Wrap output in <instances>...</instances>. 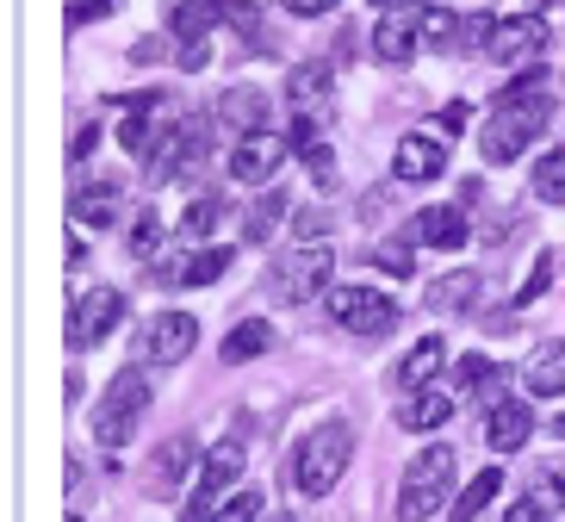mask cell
Segmentation results:
<instances>
[{
	"label": "cell",
	"mask_w": 565,
	"mask_h": 522,
	"mask_svg": "<svg viewBox=\"0 0 565 522\" xmlns=\"http://www.w3.org/2000/svg\"><path fill=\"white\" fill-rule=\"evenodd\" d=\"M349 460H354V423L330 417V423H317L305 441H292V455L280 460V486L305 491V498H330L342 486Z\"/></svg>",
	"instance_id": "1"
},
{
	"label": "cell",
	"mask_w": 565,
	"mask_h": 522,
	"mask_svg": "<svg viewBox=\"0 0 565 522\" xmlns=\"http://www.w3.org/2000/svg\"><path fill=\"white\" fill-rule=\"evenodd\" d=\"M454 472H460V460H454L448 441H435V448H423V455L404 467V486H398V522H429L435 510L454 498Z\"/></svg>",
	"instance_id": "2"
},
{
	"label": "cell",
	"mask_w": 565,
	"mask_h": 522,
	"mask_svg": "<svg viewBox=\"0 0 565 522\" xmlns=\"http://www.w3.org/2000/svg\"><path fill=\"white\" fill-rule=\"evenodd\" d=\"M286 100H292V150H305V143H317V131L335 118V75L330 63H292V75H286Z\"/></svg>",
	"instance_id": "3"
},
{
	"label": "cell",
	"mask_w": 565,
	"mask_h": 522,
	"mask_svg": "<svg viewBox=\"0 0 565 522\" xmlns=\"http://www.w3.org/2000/svg\"><path fill=\"white\" fill-rule=\"evenodd\" d=\"M150 380L137 367H125V373H113V386H106V398H100V411H94V441L100 448H125V441L137 436V423H143V411H150Z\"/></svg>",
	"instance_id": "4"
},
{
	"label": "cell",
	"mask_w": 565,
	"mask_h": 522,
	"mask_svg": "<svg viewBox=\"0 0 565 522\" xmlns=\"http://www.w3.org/2000/svg\"><path fill=\"white\" fill-rule=\"evenodd\" d=\"M243 455H249V436H243V429L217 441L212 455H205L200 479H193V491H186L181 522H212V498H217V491H231V486H236V472H243Z\"/></svg>",
	"instance_id": "5"
},
{
	"label": "cell",
	"mask_w": 565,
	"mask_h": 522,
	"mask_svg": "<svg viewBox=\"0 0 565 522\" xmlns=\"http://www.w3.org/2000/svg\"><path fill=\"white\" fill-rule=\"evenodd\" d=\"M205 150H212V125H205L200 113H186L181 125H174L162 143H156V156H150V187H168V181H181L186 169H200Z\"/></svg>",
	"instance_id": "6"
},
{
	"label": "cell",
	"mask_w": 565,
	"mask_h": 522,
	"mask_svg": "<svg viewBox=\"0 0 565 522\" xmlns=\"http://www.w3.org/2000/svg\"><path fill=\"white\" fill-rule=\"evenodd\" d=\"M547 113H553V106H529V113H491V125H484V137H479V156L491 162V169H510L515 156H522L534 137L547 131Z\"/></svg>",
	"instance_id": "7"
},
{
	"label": "cell",
	"mask_w": 565,
	"mask_h": 522,
	"mask_svg": "<svg viewBox=\"0 0 565 522\" xmlns=\"http://www.w3.org/2000/svg\"><path fill=\"white\" fill-rule=\"evenodd\" d=\"M547 44H553V25H547V13H515V19H498V38H491V63H503V68H534L541 56H547Z\"/></svg>",
	"instance_id": "8"
},
{
	"label": "cell",
	"mask_w": 565,
	"mask_h": 522,
	"mask_svg": "<svg viewBox=\"0 0 565 522\" xmlns=\"http://www.w3.org/2000/svg\"><path fill=\"white\" fill-rule=\"evenodd\" d=\"M181 118H186V113H174V100H168V94H143V100H131V113H125V125H118V143L150 162L156 143H162V137L174 131Z\"/></svg>",
	"instance_id": "9"
},
{
	"label": "cell",
	"mask_w": 565,
	"mask_h": 522,
	"mask_svg": "<svg viewBox=\"0 0 565 522\" xmlns=\"http://www.w3.org/2000/svg\"><path fill=\"white\" fill-rule=\"evenodd\" d=\"M330 318L342 323V330H354V337H380V330L398 323V305L385 299V292H373V287H335L330 292Z\"/></svg>",
	"instance_id": "10"
},
{
	"label": "cell",
	"mask_w": 565,
	"mask_h": 522,
	"mask_svg": "<svg viewBox=\"0 0 565 522\" xmlns=\"http://www.w3.org/2000/svg\"><path fill=\"white\" fill-rule=\"evenodd\" d=\"M200 349V318L193 311H162V318L143 323V361L150 367H174Z\"/></svg>",
	"instance_id": "11"
},
{
	"label": "cell",
	"mask_w": 565,
	"mask_h": 522,
	"mask_svg": "<svg viewBox=\"0 0 565 522\" xmlns=\"http://www.w3.org/2000/svg\"><path fill=\"white\" fill-rule=\"evenodd\" d=\"M286 156H292V137H286V131L236 137V150H231V181H236V187H262L267 174L286 162Z\"/></svg>",
	"instance_id": "12"
},
{
	"label": "cell",
	"mask_w": 565,
	"mask_h": 522,
	"mask_svg": "<svg viewBox=\"0 0 565 522\" xmlns=\"http://www.w3.org/2000/svg\"><path fill=\"white\" fill-rule=\"evenodd\" d=\"M118 318H125V292H118V287H94L87 299H75V311H68V349L106 342Z\"/></svg>",
	"instance_id": "13"
},
{
	"label": "cell",
	"mask_w": 565,
	"mask_h": 522,
	"mask_svg": "<svg viewBox=\"0 0 565 522\" xmlns=\"http://www.w3.org/2000/svg\"><path fill=\"white\" fill-rule=\"evenodd\" d=\"M330 268H335V255L330 249H299V255H286L280 268H274V299H292V305H305L311 292H323V280H330Z\"/></svg>",
	"instance_id": "14"
},
{
	"label": "cell",
	"mask_w": 565,
	"mask_h": 522,
	"mask_svg": "<svg viewBox=\"0 0 565 522\" xmlns=\"http://www.w3.org/2000/svg\"><path fill=\"white\" fill-rule=\"evenodd\" d=\"M200 467H205V455L193 448V436H174V441H162V448H156L143 472H150L156 498H174V491L186 486V472H200Z\"/></svg>",
	"instance_id": "15"
},
{
	"label": "cell",
	"mask_w": 565,
	"mask_h": 522,
	"mask_svg": "<svg viewBox=\"0 0 565 522\" xmlns=\"http://www.w3.org/2000/svg\"><path fill=\"white\" fill-rule=\"evenodd\" d=\"M212 118H217V125H231L236 137H255V131H267V94L255 82H236V87L217 94Z\"/></svg>",
	"instance_id": "16"
},
{
	"label": "cell",
	"mask_w": 565,
	"mask_h": 522,
	"mask_svg": "<svg viewBox=\"0 0 565 522\" xmlns=\"http://www.w3.org/2000/svg\"><path fill=\"white\" fill-rule=\"evenodd\" d=\"M392 169H398V181H435V174H448V143L441 137H398V156H392Z\"/></svg>",
	"instance_id": "17"
},
{
	"label": "cell",
	"mask_w": 565,
	"mask_h": 522,
	"mask_svg": "<svg viewBox=\"0 0 565 522\" xmlns=\"http://www.w3.org/2000/svg\"><path fill=\"white\" fill-rule=\"evenodd\" d=\"M529 436H534V411L522 405V398H503V405L484 411V441H491V455H515Z\"/></svg>",
	"instance_id": "18"
},
{
	"label": "cell",
	"mask_w": 565,
	"mask_h": 522,
	"mask_svg": "<svg viewBox=\"0 0 565 522\" xmlns=\"http://www.w3.org/2000/svg\"><path fill=\"white\" fill-rule=\"evenodd\" d=\"M416 51H423V19L385 13L380 25H373V56H380L385 68H404V63H411Z\"/></svg>",
	"instance_id": "19"
},
{
	"label": "cell",
	"mask_w": 565,
	"mask_h": 522,
	"mask_svg": "<svg viewBox=\"0 0 565 522\" xmlns=\"http://www.w3.org/2000/svg\"><path fill=\"white\" fill-rule=\"evenodd\" d=\"M411 236H416V243H429V249H460L472 231H466L460 205H423V212H416V224H411Z\"/></svg>",
	"instance_id": "20"
},
{
	"label": "cell",
	"mask_w": 565,
	"mask_h": 522,
	"mask_svg": "<svg viewBox=\"0 0 565 522\" xmlns=\"http://www.w3.org/2000/svg\"><path fill=\"white\" fill-rule=\"evenodd\" d=\"M479 287H484V274H472V268H454V274H441V280H429V292H423V305H429L435 318H460L466 305L479 299Z\"/></svg>",
	"instance_id": "21"
},
{
	"label": "cell",
	"mask_w": 565,
	"mask_h": 522,
	"mask_svg": "<svg viewBox=\"0 0 565 522\" xmlns=\"http://www.w3.org/2000/svg\"><path fill=\"white\" fill-rule=\"evenodd\" d=\"M522 386L534 398H559L565 392V342H541V349L522 361Z\"/></svg>",
	"instance_id": "22"
},
{
	"label": "cell",
	"mask_w": 565,
	"mask_h": 522,
	"mask_svg": "<svg viewBox=\"0 0 565 522\" xmlns=\"http://www.w3.org/2000/svg\"><path fill=\"white\" fill-rule=\"evenodd\" d=\"M441 361H448V342H441V337H423V342H416V349L398 361V392H411V398H416V392H429L435 373H441Z\"/></svg>",
	"instance_id": "23"
},
{
	"label": "cell",
	"mask_w": 565,
	"mask_h": 522,
	"mask_svg": "<svg viewBox=\"0 0 565 522\" xmlns=\"http://www.w3.org/2000/svg\"><path fill=\"white\" fill-rule=\"evenodd\" d=\"M503 491V467H484L472 472L460 491H454V504H448V522H479L484 510H491V498Z\"/></svg>",
	"instance_id": "24"
},
{
	"label": "cell",
	"mask_w": 565,
	"mask_h": 522,
	"mask_svg": "<svg viewBox=\"0 0 565 522\" xmlns=\"http://www.w3.org/2000/svg\"><path fill=\"white\" fill-rule=\"evenodd\" d=\"M529 106H553V87H547V68H541V63L522 68L510 87H498L491 113H529Z\"/></svg>",
	"instance_id": "25"
},
{
	"label": "cell",
	"mask_w": 565,
	"mask_h": 522,
	"mask_svg": "<svg viewBox=\"0 0 565 522\" xmlns=\"http://www.w3.org/2000/svg\"><path fill=\"white\" fill-rule=\"evenodd\" d=\"M454 417V398L441 386H429V392H416L411 405L398 411V429H411V436H429V429H441V423Z\"/></svg>",
	"instance_id": "26"
},
{
	"label": "cell",
	"mask_w": 565,
	"mask_h": 522,
	"mask_svg": "<svg viewBox=\"0 0 565 522\" xmlns=\"http://www.w3.org/2000/svg\"><path fill=\"white\" fill-rule=\"evenodd\" d=\"M217 19H224V0H174L168 25H174L181 44H205V32H212Z\"/></svg>",
	"instance_id": "27"
},
{
	"label": "cell",
	"mask_w": 565,
	"mask_h": 522,
	"mask_svg": "<svg viewBox=\"0 0 565 522\" xmlns=\"http://www.w3.org/2000/svg\"><path fill=\"white\" fill-rule=\"evenodd\" d=\"M292 212V200H286L280 187H267L262 200L249 205V219H243V243H267V236L280 231V219Z\"/></svg>",
	"instance_id": "28"
},
{
	"label": "cell",
	"mask_w": 565,
	"mask_h": 522,
	"mask_svg": "<svg viewBox=\"0 0 565 522\" xmlns=\"http://www.w3.org/2000/svg\"><path fill=\"white\" fill-rule=\"evenodd\" d=\"M113 205H118V181H94V187H82L75 193V205H68V219L75 224H113Z\"/></svg>",
	"instance_id": "29"
},
{
	"label": "cell",
	"mask_w": 565,
	"mask_h": 522,
	"mask_svg": "<svg viewBox=\"0 0 565 522\" xmlns=\"http://www.w3.org/2000/svg\"><path fill=\"white\" fill-rule=\"evenodd\" d=\"M267 349H274V330L267 323H236L231 337H224V367H243V361H255Z\"/></svg>",
	"instance_id": "30"
},
{
	"label": "cell",
	"mask_w": 565,
	"mask_h": 522,
	"mask_svg": "<svg viewBox=\"0 0 565 522\" xmlns=\"http://www.w3.org/2000/svg\"><path fill=\"white\" fill-rule=\"evenodd\" d=\"M529 181H534V200H541V205H565V143L534 162Z\"/></svg>",
	"instance_id": "31"
},
{
	"label": "cell",
	"mask_w": 565,
	"mask_h": 522,
	"mask_svg": "<svg viewBox=\"0 0 565 522\" xmlns=\"http://www.w3.org/2000/svg\"><path fill=\"white\" fill-rule=\"evenodd\" d=\"M217 219H224V205H217L212 193H200V200H186V212H181V236L186 243H205V236L217 231Z\"/></svg>",
	"instance_id": "32"
},
{
	"label": "cell",
	"mask_w": 565,
	"mask_h": 522,
	"mask_svg": "<svg viewBox=\"0 0 565 522\" xmlns=\"http://www.w3.org/2000/svg\"><path fill=\"white\" fill-rule=\"evenodd\" d=\"M460 25L466 19H454L448 7H429V13H423V44H429V51H454V44H460Z\"/></svg>",
	"instance_id": "33"
},
{
	"label": "cell",
	"mask_w": 565,
	"mask_h": 522,
	"mask_svg": "<svg viewBox=\"0 0 565 522\" xmlns=\"http://www.w3.org/2000/svg\"><path fill=\"white\" fill-rule=\"evenodd\" d=\"M373 268H385L392 280L411 274L416 268V262H411V236H385V243H373Z\"/></svg>",
	"instance_id": "34"
},
{
	"label": "cell",
	"mask_w": 565,
	"mask_h": 522,
	"mask_svg": "<svg viewBox=\"0 0 565 522\" xmlns=\"http://www.w3.org/2000/svg\"><path fill=\"white\" fill-rule=\"evenodd\" d=\"M212 522H262V491H231V498H224V504L212 510Z\"/></svg>",
	"instance_id": "35"
},
{
	"label": "cell",
	"mask_w": 565,
	"mask_h": 522,
	"mask_svg": "<svg viewBox=\"0 0 565 522\" xmlns=\"http://www.w3.org/2000/svg\"><path fill=\"white\" fill-rule=\"evenodd\" d=\"M231 268V249H193V268H186V287H212L217 274Z\"/></svg>",
	"instance_id": "36"
},
{
	"label": "cell",
	"mask_w": 565,
	"mask_h": 522,
	"mask_svg": "<svg viewBox=\"0 0 565 522\" xmlns=\"http://www.w3.org/2000/svg\"><path fill=\"white\" fill-rule=\"evenodd\" d=\"M553 274H559V262H553V255L541 249V262H534V268H529V280L515 287V305H534V299H541V292L553 287Z\"/></svg>",
	"instance_id": "37"
},
{
	"label": "cell",
	"mask_w": 565,
	"mask_h": 522,
	"mask_svg": "<svg viewBox=\"0 0 565 522\" xmlns=\"http://www.w3.org/2000/svg\"><path fill=\"white\" fill-rule=\"evenodd\" d=\"M156 243H162V219H156L150 205H143V212L131 219V255L143 262V255H156Z\"/></svg>",
	"instance_id": "38"
},
{
	"label": "cell",
	"mask_w": 565,
	"mask_h": 522,
	"mask_svg": "<svg viewBox=\"0 0 565 522\" xmlns=\"http://www.w3.org/2000/svg\"><path fill=\"white\" fill-rule=\"evenodd\" d=\"M305 174H311V181L317 187H335V150H330V143H305Z\"/></svg>",
	"instance_id": "39"
},
{
	"label": "cell",
	"mask_w": 565,
	"mask_h": 522,
	"mask_svg": "<svg viewBox=\"0 0 565 522\" xmlns=\"http://www.w3.org/2000/svg\"><path fill=\"white\" fill-rule=\"evenodd\" d=\"M491 38H498V13H472V19H466V25H460V44H466V51H491Z\"/></svg>",
	"instance_id": "40"
},
{
	"label": "cell",
	"mask_w": 565,
	"mask_h": 522,
	"mask_svg": "<svg viewBox=\"0 0 565 522\" xmlns=\"http://www.w3.org/2000/svg\"><path fill=\"white\" fill-rule=\"evenodd\" d=\"M466 118H472V106H466V100H448L441 113H435V137H441V143H448V137H460Z\"/></svg>",
	"instance_id": "41"
},
{
	"label": "cell",
	"mask_w": 565,
	"mask_h": 522,
	"mask_svg": "<svg viewBox=\"0 0 565 522\" xmlns=\"http://www.w3.org/2000/svg\"><path fill=\"white\" fill-rule=\"evenodd\" d=\"M224 25L243 38H255V25H262V7H249V0H224Z\"/></svg>",
	"instance_id": "42"
},
{
	"label": "cell",
	"mask_w": 565,
	"mask_h": 522,
	"mask_svg": "<svg viewBox=\"0 0 565 522\" xmlns=\"http://www.w3.org/2000/svg\"><path fill=\"white\" fill-rule=\"evenodd\" d=\"M94 150H100V125H75V137H68V162L82 169Z\"/></svg>",
	"instance_id": "43"
},
{
	"label": "cell",
	"mask_w": 565,
	"mask_h": 522,
	"mask_svg": "<svg viewBox=\"0 0 565 522\" xmlns=\"http://www.w3.org/2000/svg\"><path fill=\"white\" fill-rule=\"evenodd\" d=\"M118 0H68V32H82L87 19H106Z\"/></svg>",
	"instance_id": "44"
},
{
	"label": "cell",
	"mask_w": 565,
	"mask_h": 522,
	"mask_svg": "<svg viewBox=\"0 0 565 522\" xmlns=\"http://www.w3.org/2000/svg\"><path fill=\"white\" fill-rule=\"evenodd\" d=\"M280 7H286L292 19H323V13H335L342 0H280Z\"/></svg>",
	"instance_id": "45"
},
{
	"label": "cell",
	"mask_w": 565,
	"mask_h": 522,
	"mask_svg": "<svg viewBox=\"0 0 565 522\" xmlns=\"http://www.w3.org/2000/svg\"><path fill=\"white\" fill-rule=\"evenodd\" d=\"M292 236H305V243H317V236H330V219H323V212H305V219L292 224Z\"/></svg>",
	"instance_id": "46"
},
{
	"label": "cell",
	"mask_w": 565,
	"mask_h": 522,
	"mask_svg": "<svg viewBox=\"0 0 565 522\" xmlns=\"http://www.w3.org/2000/svg\"><path fill=\"white\" fill-rule=\"evenodd\" d=\"M162 51H168L162 38H137V44H131V63H137V68H143V63H162Z\"/></svg>",
	"instance_id": "47"
},
{
	"label": "cell",
	"mask_w": 565,
	"mask_h": 522,
	"mask_svg": "<svg viewBox=\"0 0 565 522\" xmlns=\"http://www.w3.org/2000/svg\"><path fill=\"white\" fill-rule=\"evenodd\" d=\"M503 522H547V510L534 504V498H522V504H510V510H503Z\"/></svg>",
	"instance_id": "48"
},
{
	"label": "cell",
	"mask_w": 565,
	"mask_h": 522,
	"mask_svg": "<svg viewBox=\"0 0 565 522\" xmlns=\"http://www.w3.org/2000/svg\"><path fill=\"white\" fill-rule=\"evenodd\" d=\"M547 472H553V486H559V498H565V460H553Z\"/></svg>",
	"instance_id": "49"
},
{
	"label": "cell",
	"mask_w": 565,
	"mask_h": 522,
	"mask_svg": "<svg viewBox=\"0 0 565 522\" xmlns=\"http://www.w3.org/2000/svg\"><path fill=\"white\" fill-rule=\"evenodd\" d=\"M553 7H565V0H529V13H553Z\"/></svg>",
	"instance_id": "50"
},
{
	"label": "cell",
	"mask_w": 565,
	"mask_h": 522,
	"mask_svg": "<svg viewBox=\"0 0 565 522\" xmlns=\"http://www.w3.org/2000/svg\"><path fill=\"white\" fill-rule=\"evenodd\" d=\"M547 429H553V436H559V441H565V411H559V417H553V423H547Z\"/></svg>",
	"instance_id": "51"
},
{
	"label": "cell",
	"mask_w": 565,
	"mask_h": 522,
	"mask_svg": "<svg viewBox=\"0 0 565 522\" xmlns=\"http://www.w3.org/2000/svg\"><path fill=\"white\" fill-rule=\"evenodd\" d=\"M373 7H385V13H398V0H373Z\"/></svg>",
	"instance_id": "52"
},
{
	"label": "cell",
	"mask_w": 565,
	"mask_h": 522,
	"mask_svg": "<svg viewBox=\"0 0 565 522\" xmlns=\"http://www.w3.org/2000/svg\"><path fill=\"white\" fill-rule=\"evenodd\" d=\"M262 522H292V516H262Z\"/></svg>",
	"instance_id": "53"
},
{
	"label": "cell",
	"mask_w": 565,
	"mask_h": 522,
	"mask_svg": "<svg viewBox=\"0 0 565 522\" xmlns=\"http://www.w3.org/2000/svg\"><path fill=\"white\" fill-rule=\"evenodd\" d=\"M68 522H82V516H75V510H68Z\"/></svg>",
	"instance_id": "54"
}]
</instances>
